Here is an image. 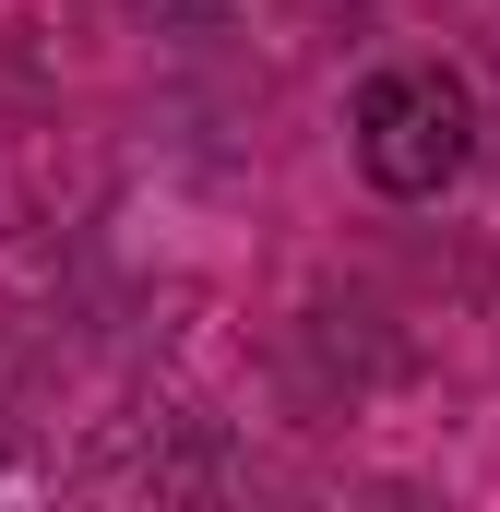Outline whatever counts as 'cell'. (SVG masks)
<instances>
[{"instance_id":"cell-1","label":"cell","mask_w":500,"mask_h":512,"mask_svg":"<svg viewBox=\"0 0 500 512\" xmlns=\"http://www.w3.org/2000/svg\"><path fill=\"white\" fill-rule=\"evenodd\" d=\"M346 155H358V179H370L381 203L453 191L465 155H477V96H465V72H441V60H381L370 84L346 96Z\"/></svg>"}]
</instances>
